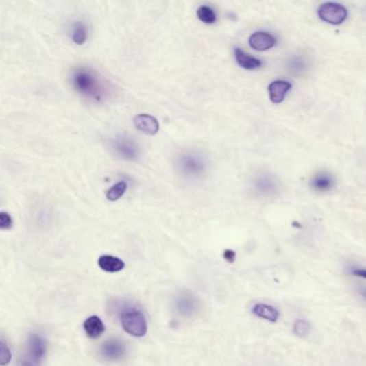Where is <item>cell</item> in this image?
<instances>
[{
  "mask_svg": "<svg viewBox=\"0 0 366 366\" xmlns=\"http://www.w3.org/2000/svg\"><path fill=\"white\" fill-rule=\"evenodd\" d=\"M98 265H99L101 270L106 271L108 273L119 272V271L123 270L125 267V263L123 260L109 255L101 256L99 260H98Z\"/></svg>",
  "mask_w": 366,
  "mask_h": 366,
  "instance_id": "15",
  "label": "cell"
},
{
  "mask_svg": "<svg viewBox=\"0 0 366 366\" xmlns=\"http://www.w3.org/2000/svg\"><path fill=\"white\" fill-rule=\"evenodd\" d=\"M134 125L136 130L147 136H155L159 132L158 121L149 114H139L134 117Z\"/></svg>",
  "mask_w": 366,
  "mask_h": 366,
  "instance_id": "8",
  "label": "cell"
},
{
  "mask_svg": "<svg viewBox=\"0 0 366 366\" xmlns=\"http://www.w3.org/2000/svg\"><path fill=\"white\" fill-rule=\"evenodd\" d=\"M293 331L300 337H305L312 331V326L306 320H297L293 324Z\"/></svg>",
  "mask_w": 366,
  "mask_h": 366,
  "instance_id": "22",
  "label": "cell"
},
{
  "mask_svg": "<svg viewBox=\"0 0 366 366\" xmlns=\"http://www.w3.org/2000/svg\"><path fill=\"white\" fill-rule=\"evenodd\" d=\"M290 88H291V84L284 80H278V81L271 83L270 86H269L271 101L275 104L282 103Z\"/></svg>",
  "mask_w": 366,
  "mask_h": 366,
  "instance_id": "12",
  "label": "cell"
},
{
  "mask_svg": "<svg viewBox=\"0 0 366 366\" xmlns=\"http://www.w3.org/2000/svg\"><path fill=\"white\" fill-rule=\"evenodd\" d=\"M288 67L291 70L292 72H295L297 75L299 73H302L306 70L307 64L306 62H304L302 57L300 56H293L292 58H290L289 62H288Z\"/></svg>",
  "mask_w": 366,
  "mask_h": 366,
  "instance_id": "21",
  "label": "cell"
},
{
  "mask_svg": "<svg viewBox=\"0 0 366 366\" xmlns=\"http://www.w3.org/2000/svg\"><path fill=\"white\" fill-rule=\"evenodd\" d=\"M71 85L75 92L87 99L100 102L107 96V87L97 72L87 67H77L70 77Z\"/></svg>",
  "mask_w": 366,
  "mask_h": 366,
  "instance_id": "1",
  "label": "cell"
},
{
  "mask_svg": "<svg viewBox=\"0 0 366 366\" xmlns=\"http://www.w3.org/2000/svg\"><path fill=\"white\" fill-rule=\"evenodd\" d=\"M47 352V343L37 334L30 335L27 352L21 362V366H40Z\"/></svg>",
  "mask_w": 366,
  "mask_h": 366,
  "instance_id": "4",
  "label": "cell"
},
{
  "mask_svg": "<svg viewBox=\"0 0 366 366\" xmlns=\"http://www.w3.org/2000/svg\"><path fill=\"white\" fill-rule=\"evenodd\" d=\"M176 307H178V312L181 313L182 315L188 316V315L193 314L196 310V301L193 297L184 295V297L178 299Z\"/></svg>",
  "mask_w": 366,
  "mask_h": 366,
  "instance_id": "18",
  "label": "cell"
},
{
  "mask_svg": "<svg viewBox=\"0 0 366 366\" xmlns=\"http://www.w3.org/2000/svg\"><path fill=\"white\" fill-rule=\"evenodd\" d=\"M121 326L125 331L132 337H142L147 332V324H146L144 315L139 310H130L121 314Z\"/></svg>",
  "mask_w": 366,
  "mask_h": 366,
  "instance_id": "5",
  "label": "cell"
},
{
  "mask_svg": "<svg viewBox=\"0 0 366 366\" xmlns=\"http://www.w3.org/2000/svg\"><path fill=\"white\" fill-rule=\"evenodd\" d=\"M0 359H1V365H7L11 360V352L8 348L5 341H1V346H0Z\"/></svg>",
  "mask_w": 366,
  "mask_h": 366,
  "instance_id": "24",
  "label": "cell"
},
{
  "mask_svg": "<svg viewBox=\"0 0 366 366\" xmlns=\"http://www.w3.org/2000/svg\"><path fill=\"white\" fill-rule=\"evenodd\" d=\"M255 188L260 196L273 197L278 195L280 184L274 176L263 174L256 180Z\"/></svg>",
  "mask_w": 366,
  "mask_h": 366,
  "instance_id": "7",
  "label": "cell"
},
{
  "mask_svg": "<svg viewBox=\"0 0 366 366\" xmlns=\"http://www.w3.org/2000/svg\"><path fill=\"white\" fill-rule=\"evenodd\" d=\"M197 16H198L201 22L204 23V24H208V25H212L217 20V15H216L215 11L213 10V8L206 5H200L198 8Z\"/></svg>",
  "mask_w": 366,
  "mask_h": 366,
  "instance_id": "19",
  "label": "cell"
},
{
  "mask_svg": "<svg viewBox=\"0 0 366 366\" xmlns=\"http://www.w3.org/2000/svg\"><path fill=\"white\" fill-rule=\"evenodd\" d=\"M175 166L182 175L189 178H198L206 172V161L198 151H187L178 155Z\"/></svg>",
  "mask_w": 366,
  "mask_h": 366,
  "instance_id": "2",
  "label": "cell"
},
{
  "mask_svg": "<svg viewBox=\"0 0 366 366\" xmlns=\"http://www.w3.org/2000/svg\"><path fill=\"white\" fill-rule=\"evenodd\" d=\"M127 188H128V184H127L126 182H119V183L112 186L111 188L107 191V195H106V196H107L108 200L114 202V201L119 200L121 197L124 196L125 193L127 191Z\"/></svg>",
  "mask_w": 366,
  "mask_h": 366,
  "instance_id": "20",
  "label": "cell"
},
{
  "mask_svg": "<svg viewBox=\"0 0 366 366\" xmlns=\"http://www.w3.org/2000/svg\"><path fill=\"white\" fill-rule=\"evenodd\" d=\"M359 293L366 300V287H362L361 289H359Z\"/></svg>",
  "mask_w": 366,
  "mask_h": 366,
  "instance_id": "27",
  "label": "cell"
},
{
  "mask_svg": "<svg viewBox=\"0 0 366 366\" xmlns=\"http://www.w3.org/2000/svg\"><path fill=\"white\" fill-rule=\"evenodd\" d=\"M83 328H84L87 337H90V339H98L103 334L104 330H106L103 322L98 316L87 318L83 324Z\"/></svg>",
  "mask_w": 366,
  "mask_h": 366,
  "instance_id": "14",
  "label": "cell"
},
{
  "mask_svg": "<svg viewBox=\"0 0 366 366\" xmlns=\"http://www.w3.org/2000/svg\"><path fill=\"white\" fill-rule=\"evenodd\" d=\"M276 45L274 36L267 32H256L249 38V45L256 51H267Z\"/></svg>",
  "mask_w": 366,
  "mask_h": 366,
  "instance_id": "10",
  "label": "cell"
},
{
  "mask_svg": "<svg viewBox=\"0 0 366 366\" xmlns=\"http://www.w3.org/2000/svg\"><path fill=\"white\" fill-rule=\"evenodd\" d=\"M253 314L259 317L261 319L267 320V321L270 322H276L280 318V312L275 307L265 304V303L256 304L253 308Z\"/></svg>",
  "mask_w": 366,
  "mask_h": 366,
  "instance_id": "16",
  "label": "cell"
},
{
  "mask_svg": "<svg viewBox=\"0 0 366 366\" xmlns=\"http://www.w3.org/2000/svg\"><path fill=\"white\" fill-rule=\"evenodd\" d=\"M110 146L114 155L119 158L128 161H134L139 158V144L136 140L132 139V136H124V134L115 136L112 139Z\"/></svg>",
  "mask_w": 366,
  "mask_h": 366,
  "instance_id": "3",
  "label": "cell"
},
{
  "mask_svg": "<svg viewBox=\"0 0 366 366\" xmlns=\"http://www.w3.org/2000/svg\"><path fill=\"white\" fill-rule=\"evenodd\" d=\"M235 256H236V254L231 249L225 250V253H223V258H225L229 263H234Z\"/></svg>",
  "mask_w": 366,
  "mask_h": 366,
  "instance_id": "25",
  "label": "cell"
},
{
  "mask_svg": "<svg viewBox=\"0 0 366 366\" xmlns=\"http://www.w3.org/2000/svg\"><path fill=\"white\" fill-rule=\"evenodd\" d=\"M72 41L77 45H82L88 39V29L83 22H75L72 26L71 30Z\"/></svg>",
  "mask_w": 366,
  "mask_h": 366,
  "instance_id": "17",
  "label": "cell"
},
{
  "mask_svg": "<svg viewBox=\"0 0 366 366\" xmlns=\"http://www.w3.org/2000/svg\"><path fill=\"white\" fill-rule=\"evenodd\" d=\"M318 15L324 22L331 25H341L346 21L348 11L344 5L335 3H326L320 5Z\"/></svg>",
  "mask_w": 366,
  "mask_h": 366,
  "instance_id": "6",
  "label": "cell"
},
{
  "mask_svg": "<svg viewBox=\"0 0 366 366\" xmlns=\"http://www.w3.org/2000/svg\"><path fill=\"white\" fill-rule=\"evenodd\" d=\"M235 60L238 62L239 66L245 70H256L263 66L261 60H258L256 57L247 54L244 51L236 47L234 50Z\"/></svg>",
  "mask_w": 366,
  "mask_h": 366,
  "instance_id": "13",
  "label": "cell"
},
{
  "mask_svg": "<svg viewBox=\"0 0 366 366\" xmlns=\"http://www.w3.org/2000/svg\"><path fill=\"white\" fill-rule=\"evenodd\" d=\"M100 352H101L104 359L110 360V361H117L125 356L126 348L121 341H117V339H110L102 345Z\"/></svg>",
  "mask_w": 366,
  "mask_h": 366,
  "instance_id": "9",
  "label": "cell"
},
{
  "mask_svg": "<svg viewBox=\"0 0 366 366\" xmlns=\"http://www.w3.org/2000/svg\"><path fill=\"white\" fill-rule=\"evenodd\" d=\"M352 273L356 276H359V278H365L366 280V269H356Z\"/></svg>",
  "mask_w": 366,
  "mask_h": 366,
  "instance_id": "26",
  "label": "cell"
},
{
  "mask_svg": "<svg viewBox=\"0 0 366 366\" xmlns=\"http://www.w3.org/2000/svg\"><path fill=\"white\" fill-rule=\"evenodd\" d=\"M13 225V219L11 217L10 214L7 213V212H1L0 213V228L3 230H9L11 229Z\"/></svg>",
  "mask_w": 366,
  "mask_h": 366,
  "instance_id": "23",
  "label": "cell"
},
{
  "mask_svg": "<svg viewBox=\"0 0 366 366\" xmlns=\"http://www.w3.org/2000/svg\"><path fill=\"white\" fill-rule=\"evenodd\" d=\"M335 180L328 172H319L315 174L310 180V187L317 193H328L334 188Z\"/></svg>",
  "mask_w": 366,
  "mask_h": 366,
  "instance_id": "11",
  "label": "cell"
}]
</instances>
